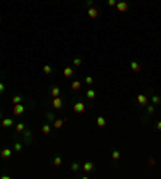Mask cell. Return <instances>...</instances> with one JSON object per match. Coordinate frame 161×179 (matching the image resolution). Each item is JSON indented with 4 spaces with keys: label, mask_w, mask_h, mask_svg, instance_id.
Listing matches in <instances>:
<instances>
[{
    "label": "cell",
    "mask_w": 161,
    "mask_h": 179,
    "mask_svg": "<svg viewBox=\"0 0 161 179\" xmlns=\"http://www.w3.org/2000/svg\"><path fill=\"white\" fill-rule=\"evenodd\" d=\"M79 170H82V166H80V163L77 161V160H74V161L71 163V171L72 173H77Z\"/></svg>",
    "instance_id": "obj_20"
},
{
    "label": "cell",
    "mask_w": 161,
    "mask_h": 179,
    "mask_svg": "<svg viewBox=\"0 0 161 179\" xmlns=\"http://www.w3.org/2000/svg\"><path fill=\"white\" fill-rule=\"evenodd\" d=\"M52 163H53V166H61V165H63V157H61V155H55V157H53L52 158Z\"/></svg>",
    "instance_id": "obj_13"
},
{
    "label": "cell",
    "mask_w": 161,
    "mask_h": 179,
    "mask_svg": "<svg viewBox=\"0 0 161 179\" xmlns=\"http://www.w3.org/2000/svg\"><path fill=\"white\" fill-rule=\"evenodd\" d=\"M116 3H118V0H108V5H110V7H116Z\"/></svg>",
    "instance_id": "obj_32"
},
{
    "label": "cell",
    "mask_w": 161,
    "mask_h": 179,
    "mask_svg": "<svg viewBox=\"0 0 161 179\" xmlns=\"http://www.w3.org/2000/svg\"><path fill=\"white\" fill-rule=\"evenodd\" d=\"M116 8L119 13H124L129 10V2L127 0H118V3H116Z\"/></svg>",
    "instance_id": "obj_4"
},
{
    "label": "cell",
    "mask_w": 161,
    "mask_h": 179,
    "mask_svg": "<svg viewBox=\"0 0 161 179\" xmlns=\"http://www.w3.org/2000/svg\"><path fill=\"white\" fill-rule=\"evenodd\" d=\"M50 132H52V124H50V123H47V121H45L44 124H42V134L48 136V134H50Z\"/></svg>",
    "instance_id": "obj_14"
},
{
    "label": "cell",
    "mask_w": 161,
    "mask_h": 179,
    "mask_svg": "<svg viewBox=\"0 0 161 179\" xmlns=\"http://www.w3.org/2000/svg\"><path fill=\"white\" fill-rule=\"evenodd\" d=\"M84 82H85L87 85H92V84H93V77H92V76H85V77H84Z\"/></svg>",
    "instance_id": "obj_29"
},
{
    "label": "cell",
    "mask_w": 161,
    "mask_h": 179,
    "mask_svg": "<svg viewBox=\"0 0 161 179\" xmlns=\"http://www.w3.org/2000/svg\"><path fill=\"white\" fill-rule=\"evenodd\" d=\"M3 92H5V84L0 81V94H3Z\"/></svg>",
    "instance_id": "obj_33"
},
{
    "label": "cell",
    "mask_w": 161,
    "mask_h": 179,
    "mask_svg": "<svg viewBox=\"0 0 161 179\" xmlns=\"http://www.w3.org/2000/svg\"><path fill=\"white\" fill-rule=\"evenodd\" d=\"M12 153H13V148H3V150L0 152V157L5 158V160H8L10 157H12Z\"/></svg>",
    "instance_id": "obj_15"
},
{
    "label": "cell",
    "mask_w": 161,
    "mask_h": 179,
    "mask_svg": "<svg viewBox=\"0 0 161 179\" xmlns=\"http://www.w3.org/2000/svg\"><path fill=\"white\" fill-rule=\"evenodd\" d=\"M24 111H26V108H24L23 103H16V105L13 106V115H15V116H21V115H24Z\"/></svg>",
    "instance_id": "obj_7"
},
{
    "label": "cell",
    "mask_w": 161,
    "mask_h": 179,
    "mask_svg": "<svg viewBox=\"0 0 161 179\" xmlns=\"http://www.w3.org/2000/svg\"><path fill=\"white\" fill-rule=\"evenodd\" d=\"M160 152H161V148H160Z\"/></svg>",
    "instance_id": "obj_38"
},
{
    "label": "cell",
    "mask_w": 161,
    "mask_h": 179,
    "mask_svg": "<svg viewBox=\"0 0 161 179\" xmlns=\"http://www.w3.org/2000/svg\"><path fill=\"white\" fill-rule=\"evenodd\" d=\"M156 129H158V131H161V121H158V123H156Z\"/></svg>",
    "instance_id": "obj_35"
},
{
    "label": "cell",
    "mask_w": 161,
    "mask_h": 179,
    "mask_svg": "<svg viewBox=\"0 0 161 179\" xmlns=\"http://www.w3.org/2000/svg\"><path fill=\"white\" fill-rule=\"evenodd\" d=\"M148 163L153 166V165H155V158H148Z\"/></svg>",
    "instance_id": "obj_34"
},
{
    "label": "cell",
    "mask_w": 161,
    "mask_h": 179,
    "mask_svg": "<svg viewBox=\"0 0 161 179\" xmlns=\"http://www.w3.org/2000/svg\"><path fill=\"white\" fill-rule=\"evenodd\" d=\"M137 102H139L140 106H147L148 105V97H147L145 94H139L137 95Z\"/></svg>",
    "instance_id": "obj_9"
},
{
    "label": "cell",
    "mask_w": 161,
    "mask_h": 179,
    "mask_svg": "<svg viewBox=\"0 0 161 179\" xmlns=\"http://www.w3.org/2000/svg\"><path fill=\"white\" fill-rule=\"evenodd\" d=\"M0 179H10V176H8V174H3V176H0Z\"/></svg>",
    "instance_id": "obj_36"
},
{
    "label": "cell",
    "mask_w": 161,
    "mask_h": 179,
    "mask_svg": "<svg viewBox=\"0 0 161 179\" xmlns=\"http://www.w3.org/2000/svg\"><path fill=\"white\" fill-rule=\"evenodd\" d=\"M152 103H153V105H160V103H161V98L160 97H158V95L156 94H152Z\"/></svg>",
    "instance_id": "obj_27"
},
{
    "label": "cell",
    "mask_w": 161,
    "mask_h": 179,
    "mask_svg": "<svg viewBox=\"0 0 161 179\" xmlns=\"http://www.w3.org/2000/svg\"><path fill=\"white\" fill-rule=\"evenodd\" d=\"M13 152H16V153H20L21 150H23V144L21 142H13Z\"/></svg>",
    "instance_id": "obj_23"
},
{
    "label": "cell",
    "mask_w": 161,
    "mask_h": 179,
    "mask_svg": "<svg viewBox=\"0 0 161 179\" xmlns=\"http://www.w3.org/2000/svg\"><path fill=\"white\" fill-rule=\"evenodd\" d=\"M72 110H74V113L80 115L85 111V103L82 102V100H76V102L72 103Z\"/></svg>",
    "instance_id": "obj_2"
},
{
    "label": "cell",
    "mask_w": 161,
    "mask_h": 179,
    "mask_svg": "<svg viewBox=\"0 0 161 179\" xmlns=\"http://www.w3.org/2000/svg\"><path fill=\"white\" fill-rule=\"evenodd\" d=\"M82 170H84L87 174H90V173H93V171H95V165H93V161L87 160V161H84V165H82Z\"/></svg>",
    "instance_id": "obj_5"
},
{
    "label": "cell",
    "mask_w": 161,
    "mask_h": 179,
    "mask_svg": "<svg viewBox=\"0 0 161 179\" xmlns=\"http://www.w3.org/2000/svg\"><path fill=\"white\" fill-rule=\"evenodd\" d=\"M93 5H95V0H85V7H87V8H90Z\"/></svg>",
    "instance_id": "obj_31"
},
{
    "label": "cell",
    "mask_w": 161,
    "mask_h": 179,
    "mask_svg": "<svg viewBox=\"0 0 161 179\" xmlns=\"http://www.w3.org/2000/svg\"><path fill=\"white\" fill-rule=\"evenodd\" d=\"M63 74H64V77H72L74 76V69H72L71 66H66V68L63 69Z\"/></svg>",
    "instance_id": "obj_19"
},
{
    "label": "cell",
    "mask_w": 161,
    "mask_h": 179,
    "mask_svg": "<svg viewBox=\"0 0 161 179\" xmlns=\"http://www.w3.org/2000/svg\"><path fill=\"white\" fill-rule=\"evenodd\" d=\"M66 121H68V118H66V116H64V118H56L55 121L52 123V129H55V131L61 129V127H63V124Z\"/></svg>",
    "instance_id": "obj_3"
},
{
    "label": "cell",
    "mask_w": 161,
    "mask_h": 179,
    "mask_svg": "<svg viewBox=\"0 0 161 179\" xmlns=\"http://www.w3.org/2000/svg\"><path fill=\"white\" fill-rule=\"evenodd\" d=\"M97 126H98V127H105V126H106V119H105V116H97Z\"/></svg>",
    "instance_id": "obj_22"
},
{
    "label": "cell",
    "mask_w": 161,
    "mask_h": 179,
    "mask_svg": "<svg viewBox=\"0 0 161 179\" xmlns=\"http://www.w3.org/2000/svg\"><path fill=\"white\" fill-rule=\"evenodd\" d=\"M111 158L114 160V161H119V158H121V152L118 150V148H114V150L111 152Z\"/></svg>",
    "instance_id": "obj_24"
},
{
    "label": "cell",
    "mask_w": 161,
    "mask_h": 179,
    "mask_svg": "<svg viewBox=\"0 0 161 179\" xmlns=\"http://www.w3.org/2000/svg\"><path fill=\"white\" fill-rule=\"evenodd\" d=\"M71 90H74V92H77V90H80L82 89V82L79 81V79H74V81H71Z\"/></svg>",
    "instance_id": "obj_10"
},
{
    "label": "cell",
    "mask_w": 161,
    "mask_h": 179,
    "mask_svg": "<svg viewBox=\"0 0 161 179\" xmlns=\"http://www.w3.org/2000/svg\"><path fill=\"white\" fill-rule=\"evenodd\" d=\"M87 15H89V18L95 20V18H98V10L95 7H90V8H87Z\"/></svg>",
    "instance_id": "obj_12"
},
{
    "label": "cell",
    "mask_w": 161,
    "mask_h": 179,
    "mask_svg": "<svg viewBox=\"0 0 161 179\" xmlns=\"http://www.w3.org/2000/svg\"><path fill=\"white\" fill-rule=\"evenodd\" d=\"M42 73H44V74H47V76H50V74L53 73L52 65H44V66H42Z\"/></svg>",
    "instance_id": "obj_21"
},
{
    "label": "cell",
    "mask_w": 161,
    "mask_h": 179,
    "mask_svg": "<svg viewBox=\"0 0 161 179\" xmlns=\"http://www.w3.org/2000/svg\"><path fill=\"white\" fill-rule=\"evenodd\" d=\"M85 97H87L89 100H93V98L97 97V92H95V90L92 89V87H89V89L85 90Z\"/></svg>",
    "instance_id": "obj_16"
},
{
    "label": "cell",
    "mask_w": 161,
    "mask_h": 179,
    "mask_svg": "<svg viewBox=\"0 0 161 179\" xmlns=\"http://www.w3.org/2000/svg\"><path fill=\"white\" fill-rule=\"evenodd\" d=\"M60 94H61V89L58 85H53L52 89H50V95L52 97H60Z\"/></svg>",
    "instance_id": "obj_17"
},
{
    "label": "cell",
    "mask_w": 161,
    "mask_h": 179,
    "mask_svg": "<svg viewBox=\"0 0 161 179\" xmlns=\"http://www.w3.org/2000/svg\"><path fill=\"white\" fill-rule=\"evenodd\" d=\"M155 111H156V105H147V113L150 115V116H152V115H155Z\"/></svg>",
    "instance_id": "obj_26"
},
{
    "label": "cell",
    "mask_w": 161,
    "mask_h": 179,
    "mask_svg": "<svg viewBox=\"0 0 161 179\" xmlns=\"http://www.w3.org/2000/svg\"><path fill=\"white\" fill-rule=\"evenodd\" d=\"M52 108H53V110H61V108H63V98H61V97H53Z\"/></svg>",
    "instance_id": "obj_6"
},
{
    "label": "cell",
    "mask_w": 161,
    "mask_h": 179,
    "mask_svg": "<svg viewBox=\"0 0 161 179\" xmlns=\"http://www.w3.org/2000/svg\"><path fill=\"white\" fill-rule=\"evenodd\" d=\"M15 129H16V132H23V131L26 129V124H24V123H16Z\"/></svg>",
    "instance_id": "obj_25"
},
{
    "label": "cell",
    "mask_w": 161,
    "mask_h": 179,
    "mask_svg": "<svg viewBox=\"0 0 161 179\" xmlns=\"http://www.w3.org/2000/svg\"><path fill=\"white\" fill-rule=\"evenodd\" d=\"M72 65H74V66H80V65H82V58L76 57L74 60H72Z\"/></svg>",
    "instance_id": "obj_30"
},
{
    "label": "cell",
    "mask_w": 161,
    "mask_h": 179,
    "mask_svg": "<svg viewBox=\"0 0 161 179\" xmlns=\"http://www.w3.org/2000/svg\"><path fill=\"white\" fill-rule=\"evenodd\" d=\"M31 139H32V131L26 127V129L23 131V142L24 144H31Z\"/></svg>",
    "instance_id": "obj_8"
},
{
    "label": "cell",
    "mask_w": 161,
    "mask_h": 179,
    "mask_svg": "<svg viewBox=\"0 0 161 179\" xmlns=\"http://www.w3.org/2000/svg\"><path fill=\"white\" fill-rule=\"evenodd\" d=\"M15 119L12 118V116H3L2 118V123H0V126L3 127V129H12V127H15Z\"/></svg>",
    "instance_id": "obj_1"
},
{
    "label": "cell",
    "mask_w": 161,
    "mask_h": 179,
    "mask_svg": "<svg viewBox=\"0 0 161 179\" xmlns=\"http://www.w3.org/2000/svg\"><path fill=\"white\" fill-rule=\"evenodd\" d=\"M2 118H3V111L0 110V119H2Z\"/></svg>",
    "instance_id": "obj_37"
},
{
    "label": "cell",
    "mask_w": 161,
    "mask_h": 179,
    "mask_svg": "<svg viewBox=\"0 0 161 179\" xmlns=\"http://www.w3.org/2000/svg\"><path fill=\"white\" fill-rule=\"evenodd\" d=\"M12 102L15 103V105H16V103H21V102H23V97H21V95H13Z\"/></svg>",
    "instance_id": "obj_28"
},
{
    "label": "cell",
    "mask_w": 161,
    "mask_h": 179,
    "mask_svg": "<svg viewBox=\"0 0 161 179\" xmlns=\"http://www.w3.org/2000/svg\"><path fill=\"white\" fill-rule=\"evenodd\" d=\"M131 69H132L134 73H140V65H139V61H135V60H132L131 61Z\"/></svg>",
    "instance_id": "obj_18"
},
{
    "label": "cell",
    "mask_w": 161,
    "mask_h": 179,
    "mask_svg": "<svg viewBox=\"0 0 161 179\" xmlns=\"http://www.w3.org/2000/svg\"><path fill=\"white\" fill-rule=\"evenodd\" d=\"M44 118H45V121H47V123H50V124H52V123L56 119V115H55V111H47Z\"/></svg>",
    "instance_id": "obj_11"
}]
</instances>
